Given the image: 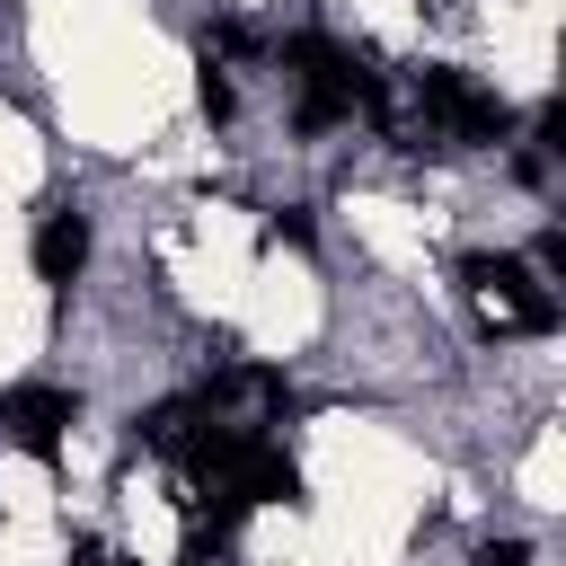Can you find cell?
I'll use <instances>...</instances> for the list:
<instances>
[{"label":"cell","instance_id":"1","mask_svg":"<svg viewBox=\"0 0 566 566\" xmlns=\"http://www.w3.org/2000/svg\"><path fill=\"white\" fill-rule=\"evenodd\" d=\"M283 71H292V115L301 133H327V124H354V115H389V88L371 71V53L354 44H327V35H292L283 44Z\"/></svg>","mask_w":566,"mask_h":566},{"label":"cell","instance_id":"2","mask_svg":"<svg viewBox=\"0 0 566 566\" xmlns=\"http://www.w3.org/2000/svg\"><path fill=\"white\" fill-rule=\"evenodd\" d=\"M460 292L486 336H548L557 327V292L522 256H460Z\"/></svg>","mask_w":566,"mask_h":566},{"label":"cell","instance_id":"3","mask_svg":"<svg viewBox=\"0 0 566 566\" xmlns=\"http://www.w3.org/2000/svg\"><path fill=\"white\" fill-rule=\"evenodd\" d=\"M416 124H424L433 142H469V150H478V142H504V133H513V106H504L495 88H478L469 71H442V62H433V71H416Z\"/></svg>","mask_w":566,"mask_h":566},{"label":"cell","instance_id":"4","mask_svg":"<svg viewBox=\"0 0 566 566\" xmlns=\"http://www.w3.org/2000/svg\"><path fill=\"white\" fill-rule=\"evenodd\" d=\"M71 424H80V398H71V389L27 380V389H9V398H0V433H9L18 451H35V460H53Z\"/></svg>","mask_w":566,"mask_h":566},{"label":"cell","instance_id":"5","mask_svg":"<svg viewBox=\"0 0 566 566\" xmlns=\"http://www.w3.org/2000/svg\"><path fill=\"white\" fill-rule=\"evenodd\" d=\"M80 265H88V221H80L71 203H53V212L35 221V274H44L53 292H71Z\"/></svg>","mask_w":566,"mask_h":566},{"label":"cell","instance_id":"6","mask_svg":"<svg viewBox=\"0 0 566 566\" xmlns=\"http://www.w3.org/2000/svg\"><path fill=\"white\" fill-rule=\"evenodd\" d=\"M195 97H203V115H212V124H221V115H230V106H239V97H230V80H221V62H212V53H203V71H195Z\"/></svg>","mask_w":566,"mask_h":566},{"label":"cell","instance_id":"7","mask_svg":"<svg viewBox=\"0 0 566 566\" xmlns=\"http://www.w3.org/2000/svg\"><path fill=\"white\" fill-rule=\"evenodd\" d=\"M265 239H274V248H310V212H301V203H283V212L265 221Z\"/></svg>","mask_w":566,"mask_h":566},{"label":"cell","instance_id":"8","mask_svg":"<svg viewBox=\"0 0 566 566\" xmlns=\"http://www.w3.org/2000/svg\"><path fill=\"white\" fill-rule=\"evenodd\" d=\"M478 566H531L522 539H478Z\"/></svg>","mask_w":566,"mask_h":566},{"label":"cell","instance_id":"9","mask_svg":"<svg viewBox=\"0 0 566 566\" xmlns=\"http://www.w3.org/2000/svg\"><path fill=\"white\" fill-rule=\"evenodd\" d=\"M71 566H115V557H106L97 539H80V548H71Z\"/></svg>","mask_w":566,"mask_h":566}]
</instances>
